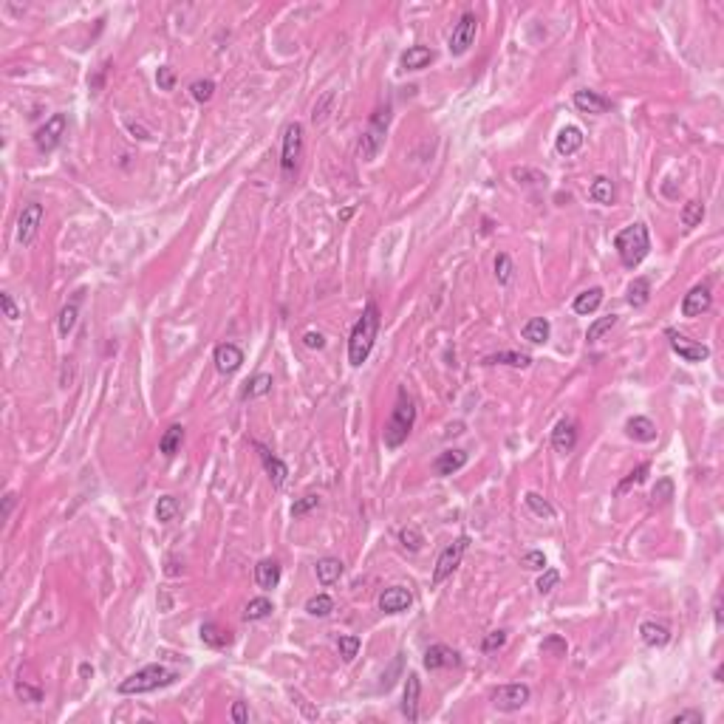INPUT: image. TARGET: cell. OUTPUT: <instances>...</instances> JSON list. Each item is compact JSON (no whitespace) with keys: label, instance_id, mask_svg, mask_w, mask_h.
Listing matches in <instances>:
<instances>
[{"label":"cell","instance_id":"9","mask_svg":"<svg viewBox=\"0 0 724 724\" xmlns=\"http://www.w3.org/2000/svg\"><path fill=\"white\" fill-rule=\"evenodd\" d=\"M476 31H479V20H476V14L473 11H464L462 17H459V23L453 26V34H450V54L453 57H462V54H467L470 51V46L476 43Z\"/></svg>","mask_w":724,"mask_h":724},{"label":"cell","instance_id":"37","mask_svg":"<svg viewBox=\"0 0 724 724\" xmlns=\"http://www.w3.org/2000/svg\"><path fill=\"white\" fill-rule=\"evenodd\" d=\"M523 501H526V506H529V509H532L538 518H546V521H552V518L558 515V512H555V506H552V504H549L543 495H538V492H526V495H523Z\"/></svg>","mask_w":724,"mask_h":724},{"label":"cell","instance_id":"63","mask_svg":"<svg viewBox=\"0 0 724 724\" xmlns=\"http://www.w3.org/2000/svg\"><path fill=\"white\" fill-rule=\"evenodd\" d=\"M164 572H167V575H170V577H176V575H181V566H179V560H176V558H170V560H167V569H164Z\"/></svg>","mask_w":724,"mask_h":724},{"label":"cell","instance_id":"64","mask_svg":"<svg viewBox=\"0 0 724 724\" xmlns=\"http://www.w3.org/2000/svg\"><path fill=\"white\" fill-rule=\"evenodd\" d=\"M351 215H354V207H348V210H346V213H343V215H340V218H343V221H348V218H351Z\"/></svg>","mask_w":724,"mask_h":724},{"label":"cell","instance_id":"33","mask_svg":"<svg viewBox=\"0 0 724 724\" xmlns=\"http://www.w3.org/2000/svg\"><path fill=\"white\" fill-rule=\"evenodd\" d=\"M589 198L592 201H597V204H614V198H617V190H614V181L611 179H605V176H597L595 181H592V187H589Z\"/></svg>","mask_w":724,"mask_h":724},{"label":"cell","instance_id":"30","mask_svg":"<svg viewBox=\"0 0 724 724\" xmlns=\"http://www.w3.org/2000/svg\"><path fill=\"white\" fill-rule=\"evenodd\" d=\"M181 442H184V427H181V425H170V427L161 433V439H159V453H161L164 459H173V456L179 453Z\"/></svg>","mask_w":724,"mask_h":724},{"label":"cell","instance_id":"41","mask_svg":"<svg viewBox=\"0 0 724 724\" xmlns=\"http://www.w3.org/2000/svg\"><path fill=\"white\" fill-rule=\"evenodd\" d=\"M77 317H80V306H77V303H68V306L60 312V317H57V331H60L63 337H68V334L74 331V326H77Z\"/></svg>","mask_w":724,"mask_h":724},{"label":"cell","instance_id":"38","mask_svg":"<svg viewBox=\"0 0 724 724\" xmlns=\"http://www.w3.org/2000/svg\"><path fill=\"white\" fill-rule=\"evenodd\" d=\"M334 100H337V94H334V91H326V94L314 102V108H312V122H314V124H323V122L331 117V111H334Z\"/></svg>","mask_w":724,"mask_h":724},{"label":"cell","instance_id":"26","mask_svg":"<svg viewBox=\"0 0 724 724\" xmlns=\"http://www.w3.org/2000/svg\"><path fill=\"white\" fill-rule=\"evenodd\" d=\"M255 583H257L263 592L277 589V583H280V563H277V560H272V558L260 560V563L255 566Z\"/></svg>","mask_w":724,"mask_h":724},{"label":"cell","instance_id":"3","mask_svg":"<svg viewBox=\"0 0 724 724\" xmlns=\"http://www.w3.org/2000/svg\"><path fill=\"white\" fill-rule=\"evenodd\" d=\"M173 682H176V671H170V668L153 662V665L139 668V671L130 674L127 679H122L117 691H119L122 696H139V693H150V691L167 688V685H173Z\"/></svg>","mask_w":724,"mask_h":724},{"label":"cell","instance_id":"24","mask_svg":"<svg viewBox=\"0 0 724 724\" xmlns=\"http://www.w3.org/2000/svg\"><path fill=\"white\" fill-rule=\"evenodd\" d=\"M433 60H436V51H433V48H427V46H410V48L402 54V68H405V71H422V68H427Z\"/></svg>","mask_w":724,"mask_h":724},{"label":"cell","instance_id":"16","mask_svg":"<svg viewBox=\"0 0 724 724\" xmlns=\"http://www.w3.org/2000/svg\"><path fill=\"white\" fill-rule=\"evenodd\" d=\"M419 696H422L419 674H408L405 693H402V716H405L408 722H419Z\"/></svg>","mask_w":724,"mask_h":724},{"label":"cell","instance_id":"60","mask_svg":"<svg viewBox=\"0 0 724 724\" xmlns=\"http://www.w3.org/2000/svg\"><path fill=\"white\" fill-rule=\"evenodd\" d=\"M230 716H233V722L235 724L249 722V708H246V702H235V705H233V710H230Z\"/></svg>","mask_w":724,"mask_h":724},{"label":"cell","instance_id":"52","mask_svg":"<svg viewBox=\"0 0 724 724\" xmlns=\"http://www.w3.org/2000/svg\"><path fill=\"white\" fill-rule=\"evenodd\" d=\"M674 498V481L671 479H659V484L654 486V504H668Z\"/></svg>","mask_w":724,"mask_h":724},{"label":"cell","instance_id":"31","mask_svg":"<svg viewBox=\"0 0 724 724\" xmlns=\"http://www.w3.org/2000/svg\"><path fill=\"white\" fill-rule=\"evenodd\" d=\"M272 373H255L249 382H243V388H241V399L246 402V399H257V396H266L269 390H272Z\"/></svg>","mask_w":724,"mask_h":724},{"label":"cell","instance_id":"46","mask_svg":"<svg viewBox=\"0 0 724 724\" xmlns=\"http://www.w3.org/2000/svg\"><path fill=\"white\" fill-rule=\"evenodd\" d=\"M399 543H402L408 552H419L422 543H425V538H422V532H419L416 526H405V529L399 532Z\"/></svg>","mask_w":724,"mask_h":724},{"label":"cell","instance_id":"42","mask_svg":"<svg viewBox=\"0 0 724 724\" xmlns=\"http://www.w3.org/2000/svg\"><path fill=\"white\" fill-rule=\"evenodd\" d=\"M306 611H309L312 617H329V614L334 611V600H331L329 595H314V597H309Z\"/></svg>","mask_w":724,"mask_h":724},{"label":"cell","instance_id":"36","mask_svg":"<svg viewBox=\"0 0 724 724\" xmlns=\"http://www.w3.org/2000/svg\"><path fill=\"white\" fill-rule=\"evenodd\" d=\"M179 512H181V506H179V501H176L173 495H161V498H159V504H156V518H159V523H173V521L179 518Z\"/></svg>","mask_w":724,"mask_h":724},{"label":"cell","instance_id":"10","mask_svg":"<svg viewBox=\"0 0 724 724\" xmlns=\"http://www.w3.org/2000/svg\"><path fill=\"white\" fill-rule=\"evenodd\" d=\"M65 127H68L65 114H54V117H48L46 124H40V127L34 130V144H37V150H40V153H51V150L63 142Z\"/></svg>","mask_w":724,"mask_h":724},{"label":"cell","instance_id":"6","mask_svg":"<svg viewBox=\"0 0 724 724\" xmlns=\"http://www.w3.org/2000/svg\"><path fill=\"white\" fill-rule=\"evenodd\" d=\"M388 122H390V111L388 108H379L373 117H371V124L368 130L360 136V159L362 161H373L382 142H385V130H388Z\"/></svg>","mask_w":724,"mask_h":724},{"label":"cell","instance_id":"7","mask_svg":"<svg viewBox=\"0 0 724 724\" xmlns=\"http://www.w3.org/2000/svg\"><path fill=\"white\" fill-rule=\"evenodd\" d=\"M529 696H532L529 685H523V682H512V685H501V688H495V691L489 693V702H492V708H495V710H501V713H515V710H521V708L529 702Z\"/></svg>","mask_w":724,"mask_h":724},{"label":"cell","instance_id":"12","mask_svg":"<svg viewBox=\"0 0 724 724\" xmlns=\"http://www.w3.org/2000/svg\"><path fill=\"white\" fill-rule=\"evenodd\" d=\"M40 224H43V204H37V201L26 204V207L20 210V215H17V243L28 246V243L37 238Z\"/></svg>","mask_w":724,"mask_h":724},{"label":"cell","instance_id":"4","mask_svg":"<svg viewBox=\"0 0 724 724\" xmlns=\"http://www.w3.org/2000/svg\"><path fill=\"white\" fill-rule=\"evenodd\" d=\"M614 249H617V255H619V260H622L625 269H637V266L648 257V252H651L648 227H645V224H631V227H625L622 233H617Z\"/></svg>","mask_w":724,"mask_h":724},{"label":"cell","instance_id":"39","mask_svg":"<svg viewBox=\"0 0 724 724\" xmlns=\"http://www.w3.org/2000/svg\"><path fill=\"white\" fill-rule=\"evenodd\" d=\"M272 611H275L272 600H266V597H255V600H249L246 608H243V619H246V622H255V619L269 617Z\"/></svg>","mask_w":724,"mask_h":724},{"label":"cell","instance_id":"1","mask_svg":"<svg viewBox=\"0 0 724 724\" xmlns=\"http://www.w3.org/2000/svg\"><path fill=\"white\" fill-rule=\"evenodd\" d=\"M376 334H379V309H376V303H368L362 309L360 320L351 329V337H348V362L354 368H360L362 362L371 357Z\"/></svg>","mask_w":724,"mask_h":724},{"label":"cell","instance_id":"45","mask_svg":"<svg viewBox=\"0 0 724 724\" xmlns=\"http://www.w3.org/2000/svg\"><path fill=\"white\" fill-rule=\"evenodd\" d=\"M317 506H320V495L309 492V495H303V498H297V501L292 504V518H303V515H309V512L317 509Z\"/></svg>","mask_w":724,"mask_h":724},{"label":"cell","instance_id":"59","mask_svg":"<svg viewBox=\"0 0 724 724\" xmlns=\"http://www.w3.org/2000/svg\"><path fill=\"white\" fill-rule=\"evenodd\" d=\"M303 346L320 351V348H326V337H323L320 331H306V334H303Z\"/></svg>","mask_w":724,"mask_h":724},{"label":"cell","instance_id":"15","mask_svg":"<svg viewBox=\"0 0 724 724\" xmlns=\"http://www.w3.org/2000/svg\"><path fill=\"white\" fill-rule=\"evenodd\" d=\"M255 450L260 453V462H263V470H266V476H269V481H272V486H283L286 484V476H289V467L266 447V444H260V442H255Z\"/></svg>","mask_w":724,"mask_h":724},{"label":"cell","instance_id":"11","mask_svg":"<svg viewBox=\"0 0 724 724\" xmlns=\"http://www.w3.org/2000/svg\"><path fill=\"white\" fill-rule=\"evenodd\" d=\"M665 337H668V343H671V348L682 357L685 362H691V365H696V362H705L710 357V348L708 346H702V343H696V340H691V337H685V334H679L676 329H668L665 331Z\"/></svg>","mask_w":724,"mask_h":724},{"label":"cell","instance_id":"27","mask_svg":"<svg viewBox=\"0 0 724 724\" xmlns=\"http://www.w3.org/2000/svg\"><path fill=\"white\" fill-rule=\"evenodd\" d=\"M201 642L210 645V648H215V651L230 648V645H233V631L221 628L218 622H204V625H201Z\"/></svg>","mask_w":724,"mask_h":724},{"label":"cell","instance_id":"51","mask_svg":"<svg viewBox=\"0 0 724 724\" xmlns=\"http://www.w3.org/2000/svg\"><path fill=\"white\" fill-rule=\"evenodd\" d=\"M645 476H648V464H639L637 470H631V473H628V479H625V481L617 486V495H622L625 489H631V486L642 484V479H645Z\"/></svg>","mask_w":724,"mask_h":724},{"label":"cell","instance_id":"20","mask_svg":"<svg viewBox=\"0 0 724 724\" xmlns=\"http://www.w3.org/2000/svg\"><path fill=\"white\" fill-rule=\"evenodd\" d=\"M625 433H628V439L642 442V444L656 442V425H654L648 416H631V419L625 422Z\"/></svg>","mask_w":724,"mask_h":724},{"label":"cell","instance_id":"44","mask_svg":"<svg viewBox=\"0 0 724 724\" xmlns=\"http://www.w3.org/2000/svg\"><path fill=\"white\" fill-rule=\"evenodd\" d=\"M337 648H340V656H343L346 662H354V659H357V654H360V637L346 634V637H340V639H337Z\"/></svg>","mask_w":724,"mask_h":724},{"label":"cell","instance_id":"13","mask_svg":"<svg viewBox=\"0 0 724 724\" xmlns=\"http://www.w3.org/2000/svg\"><path fill=\"white\" fill-rule=\"evenodd\" d=\"M376 605H379L382 614H402V611H408L413 605V595L405 586H390V589H385L379 595Z\"/></svg>","mask_w":724,"mask_h":724},{"label":"cell","instance_id":"14","mask_svg":"<svg viewBox=\"0 0 724 724\" xmlns=\"http://www.w3.org/2000/svg\"><path fill=\"white\" fill-rule=\"evenodd\" d=\"M710 306H713L710 286H708V283H699V286H693V289L685 294V300H682V314H685V317H699V314H705Z\"/></svg>","mask_w":724,"mask_h":724},{"label":"cell","instance_id":"21","mask_svg":"<svg viewBox=\"0 0 724 724\" xmlns=\"http://www.w3.org/2000/svg\"><path fill=\"white\" fill-rule=\"evenodd\" d=\"M575 444H577L575 422H569V419L558 422V425H555V430H552V447H555L558 453H572V450H575Z\"/></svg>","mask_w":724,"mask_h":724},{"label":"cell","instance_id":"5","mask_svg":"<svg viewBox=\"0 0 724 724\" xmlns=\"http://www.w3.org/2000/svg\"><path fill=\"white\" fill-rule=\"evenodd\" d=\"M467 546H470V538H467V535H462V538H456L453 543H447V546L439 552L436 566H433L430 586H442V583H444V580H447V577L459 569V563H462V558H464Z\"/></svg>","mask_w":724,"mask_h":724},{"label":"cell","instance_id":"23","mask_svg":"<svg viewBox=\"0 0 724 724\" xmlns=\"http://www.w3.org/2000/svg\"><path fill=\"white\" fill-rule=\"evenodd\" d=\"M639 637H642V642L651 645V648H665V645L671 642V628H668L665 622L648 619V622L639 625Z\"/></svg>","mask_w":724,"mask_h":724},{"label":"cell","instance_id":"53","mask_svg":"<svg viewBox=\"0 0 724 724\" xmlns=\"http://www.w3.org/2000/svg\"><path fill=\"white\" fill-rule=\"evenodd\" d=\"M543 654H552V656H566V639L560 637H546L543 645H541Z\"/></svg>","mask_w":724,"mask_h":724},{"label":"cell","instance_id":"29","mask_svg":"<svg viewBox=\"0 0 724 724\" xmlns=\"http://www.w3.org/2000/svg\"><path fill=\"white\" fill-rule=\"evenodd\" d=\"M603 297H605L603 289H600V286H592V289H586V292H580V294L575 297L572 309H575L577 314H595V312L600 309Z\"/></svg>","mask_w":724,"mask_h":724},{"label":"cell","instance_id":"40","mask_svg":"<svg viewBox=\"0 0 724 724\" xmlns=\"http://www.w3.org/2000/svg\"><path fill=\"white\" fill-rule=\"evenodd\" d=\"M702 218H705V204H702V201L693 198V201H688V204L682 207V227H685V230L699 227Z\"/></svg>","mask_w":724,"mask_h":724},{"label":"cell","instance_id":"17","mask_svg":"<svg viewBox=\"0 0 724 724\" xmlns=\"http://www.w3.org/2000/svg\"><path fill=\"white\" fill-rule=\"evenodd\" d=\"M213 362H215V368H218L221 373H235L243 365V351L235 343H221V346H215V351H213Z\"/></svg>","mask_w":724,"mask_h":724},{"label":"cell","instance_id":"22","mask_svg":"<svg viewBox=\"0 0 724 724\" xmlns=\"http://www.w3.org/2000/svg\"><path fill=\"white\" fill-rule=\"evenodd\" d=\"M464 464H467V453H464V450H444V453L436 456L433 473H436V476H453V473H459Z\"/></svg>","mask_w":724,"mask_h":724},{"label":"cell","instance_id":"54","mask_svg":"<svg viewBox=\"0 0 724 724\" xmlns=\"http://www.w3.org/2000/svg\"><path fill=\"white\" fill-rule=\"evenodd\" d=\"M506 645V631H492V634H486L481 642V648L486 654H492V651H498V648H504Z\"/></svg>","mask_w":724,"mask_h":724},{"label":"cell","instance_id":"61","mask_svg":"<svg viewBox=\"0 0 724 724\" xmlns=\"http://www.w3.org/2000/svg\"><path fill=\"white\" fill-rule=\"evenodd\" d=\"M14 504H17V495H14V492H6V498H3V518H9V515H11Z\"/></svg>","mask_w":724,"mask_h":724},{"label":"cell","instance_id":"55","mask_svg":"<svg viewBox=\"0 0 724 724\" xmlns=\"http://www.w3.org/2000/svg\"><path fill=\"white\" fill-rule=\"evenodd\" d=\"M156 82H159V88H161V91H173V85H176V74H173V68H170V65H161V68L156 71Z\"/></svg>","mask_w":724,"mask_h":724},{"label":"cell","instance_id":"47","mask_svg":"<svg viewBox=\"0 0 724 724\" xmlns=\"http://www.w3.org/2000/svg\"><path fill=\"white\" fill-rule=\"evenodd\" d=\"M190 94H193L196 102H210L213 94H215V82H213V80H196V82L190 85Z\"/></svg>","mask_w":724,"mask_h":724},{"label":"cell","instance_id":"35","mask_svg":"<svg viewBox=\"0 0 724 724\" xmlns=\"http://www.w3.org/2000/svg\"><path fill=\"white\" fill-rule=\"evenodd\" d=\"M648 300H651V280L648 277H634L631 286H628V303L634 309H642V306H648Z\"/></svg>","mask_w":724,"mask_h":724},{"label":"cell","instance_id":"19","mask_svg":"<svg viewBox=\"0 0 724 724\" xmlns=\"http://www.w3.org/2000/svg\"><path fill=\"white\" fill-rule=\"evenodd\" d=\"M572 102H575V108L580 114H605L611 108V100L603 97V94H597V91H575Z\"/></svg>","mask_w":724,"mask_h":724},{"label":"cell","instance_id":"43","mask_svg":"<svg viewBox=\"0 0 724 724\" xmlns=\"http://www.w3.org/2000/svg\"><path fill=\"white\" fill-rule=\"evenodd\" d=\"M617 320H619L617 314H608V317H600V320H595V323L589 326V334H586V340H589V343H597V340L603 337L605 331H611V329L617 326Z\"/></svg>","mask_w":724,"mask_h":724},{"label":"cell","instance_id":"32","mask_svg":"<svg viewBox=\"0 0 724 724\" xmlns=\"http://www.w3.org/2000/svg\"><path fill=\"white\" fill-rule=\"evenodd\" d=\"M484 365H509V368H529L532 365V357L523 354V351H498V354H489L484 357Z\"/></svg>","mask_w":724,"mask_h":724},{"label":"cell","instance_id":"25","mask_svg":"<svg viewBox=\"0 0 724 724\" xmlns=\"http://www.w3.org/2000/svg\"><path fill=\"white\" fill-rule=\"evenodd\" d=\"M583 147V130L577 127V124H566L560 133H558V139H555V150L560 153V156H572V153H577Z\"/></svg>","mask_w":724,"mask_h":724},{"label":"cell","instance_id":"8","mask_svg":"<svg viewBox=\"0 0 724 724\" xmlns=\"http://www.w3.org/2000/svg\"><path fill=\"white\" fill-rule=\"evenodd\" d=\"M303 159V124L300 122H292L286 124V133H283V153H280V170L289 176L297 170Z\"/></svg>","mask_w":724,"mask_h":724},{"label":"cell","instance_id":"2","mask_svg":"<svg viewBox=\"0 0 724 724\" xmlns=\"http://www.w3.org/2000/svg\"><path fill=\"white\" fill-rule=\"evenodd\" d=\"M413 425H416V405H413V399H410L405 390H399V402H396V408L390 410V419H388L385 433H382L385 447H390V450L402 447V444L408 442Z\"/></svg>","mask_w":724,"mask_h":724},{"label":"cell","instance_id":"62","mask_svg":"<svg viewBox=\"0 0 724 724\" xmlns=\"http://www.w3.org/2000/svg\"><path fill=\"white\" fill-rule=\"evenodd\" d=\"M105 74H108V63H105V65L100 68V74L91 80V91H100V88H102V82H105Z\"/></svg>","mask_w":724,"mask_h":724},{"label":"cell","instance_id":"56","mask_svg":"<svg viewBox=\"0 0 724 724\" xmlns=\"http://www.w3.org/2000/svg\"><path fill=\"white\" fill-rule=\"evenodd\" d=\"M0 306H3V314H6V320H20V309L14 306V300H11V294L9 292H0Z\"/></svg>","mask_w":724,"mask_h":724},{"label":"cell","instance_id":"48","mask_svg":"<svg viewBox=\"0 0 724 724\" xmlns=\"http://www.w3.org/2000/svg\"><path fill=\"white\" fill-rule=\"evenodd\" d=\"M495 277H498L501 286H509V280H512V260H509L506 252H501L495 257Z\"/></svg>","mask_w":724,"mask_h":724},{"label":"cell","instance_id":"57","mask_svg":"<svg viewBox=\"0 0 724 724\" xmlns=\"http://www.w3.org/2000/svg\"><path fill=\"white\" fill-rule=\"evenodd\" d=\"M702 722H705L702 710H682V713L671 716V724H702Z\"/></svg>","mask_w":724,"mask_h":724},{"label":"cell","instance_id":"50","mask_svg":"<svg viewBox=\"0 0 724 724\" xmlns=\"http://www.w3.org/2000/svg\"><path fill=\"white\" fill-rule=\"evenodd\" d=\"M558 583H560V572H558V569H543V575L538 577V592H541V595H549Z\"/></svg>","mask_w":724,"mask_h":724},{"label":"cell","instance_id":"49","mask_svg":"<svg viewBox=\"0 0 724 724\" xmlns=\"http://www.w3.org/2000/svg\"><path fill=\"white\" fill-rule=\"evenodd\" d=\"M14 693L20 702H28V705H40L43 702V691L40 688H31L26 682H14Z\"/></svg>","mask_w":724,"mask_h":724},{"label":"cell","instance_id":"34","mask_svg":"<svg viewBox=\"0 0 724 724\" xmlns=\"http://www.w3.org/2000/svg\"><path fill=\"white\" fill-rule=\"evenodd\" d=\"M343 577V560L340 558H323V560H317V580L323 583V586H331V583H337Z\"/></svg>","mask_w":724,"mask_h":724},{"label":"cell","instance_id":"58","mask_svg":"<svg viewBox=\"0 0 724 724\" xmlns=\"http://www.w3.org/2000/svg\"><path fill=\"white\" fill-rule=\"evenodd\" d=\"M523 566L532 569V572H543V569H546L543 552H526V555H523Z\"/></svg>","mask_w":724,"mask_h":724},{"label":"cell","instance_id":"28","mask_svg":"<svg viewBox=\"0 0 724 724\" xmlns=\"http://www.w3.org/2000/svg\"><path fill=\"white\" fill-rule=\"evenodd\" d=\"M521 334H523V340H526V343H532V346H543V343L549 340V334H552V326H549V320H546V317H532V320H526V323H523Z\"/></svg>","mask_w":724,"mask_h":724},{"label":"cell","instance_id":"18","mask_svg":"<svg viewBox=\"0 0 724 724\" xmlns=\"http://www.w3.org/2000/svg\"><path fill=\"white\" fill-rule=\"evenodd\" d=\"M459 662H462L459 654H456L453 648H447V645H430V648L425 651V668H427V671L453 668V665H459Z\"/></svg>","mask_w":724,"mask_h":724}]
</instances>
